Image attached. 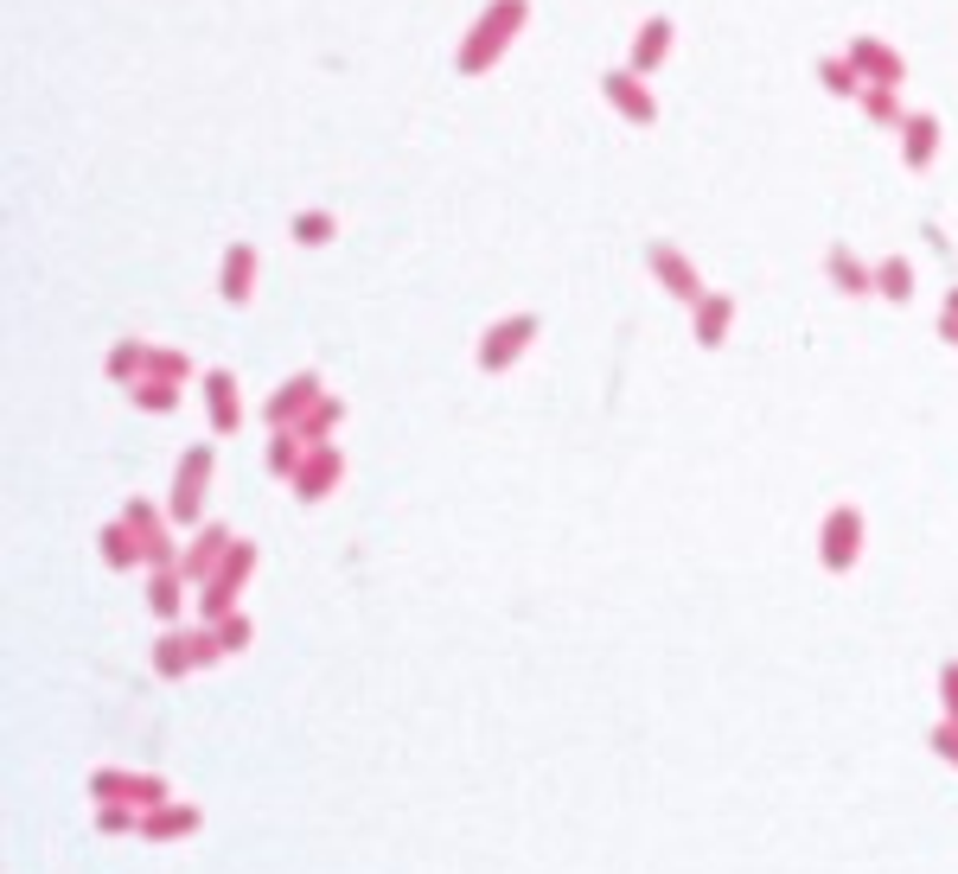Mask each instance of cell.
I'll use <instances>...</instances> for the list:
<instances>
[{"mask_svg":"<svg viewBox=\"0 0 958 874\" xmlns=\"http://www.w3.org/2000/svg\"><path fill=\"white\" fill-rule=\"evenodd\" d=\"M524 20H531V0H492L486 13L474 20V33L460 38V77H486L499 58H505V45L524 33Z\"/></svg>","mask_w":958,"mask_h":874,"instance_id":"obj_1","label":"cell"},{"mask_svg":"<svg viewBox=\"0 0 958 874\" xmlns=\"http://www.w3.org/2000/svg\"><path fill=\"white\" fill-rule=\"evenodd\" d=\"M818 555H824V568H831V575L856 568V555H863V510H856V505H831V510H824Z\"/></svg>","mask_w":958,"mask_h":874,"instance_id":"obj_2","label":"cell"},{"mask_svg":"<svg viewBox=\"0 0 958 874\" xmlns=\"http://www.w3.org/2000/svg\"><path fill=\"white\" fill-rule=\"evenodd\" d=\"M531 338H537V313H505L499 326H486L479 338V370H512L524 352H531Z\"/></svg>","mask_w":958,"mask_h":874,"instance_id":"obj_3","label":"cell"},{"mask_svg":"<svg viewBox=\"0 0 958 874\" xmlns=\"http://www.w3.org/2000/svg\"><path fill=\"white\" fill-rule=\"evenodd\" d=\"M90 798L153 810V804H167L173 792H167V779H153V772H96V779H90Z\"/></svg>","mask_w":958,"mask_h":874,"instance_id":"obj_4","label":"cell"},{"mask_svg":"<svg viewBox=\"0 0 958 874\" xmlns=\"http://www.w3.org/2000/svg\"><path fill=\"white\" fill-rule=\"evenodd\" d=\"M205 479H212V447H185L180 473H173V524H198V510H205Z\"/></svg>","mask_w":958,"mask_h":874,"instance_id":"obj_5","label":"cell"},{"mask_svg":"<svg viewBox=\"0 0 958 874\" xmlns=\"http://www.w3.org/2000/svg\"><path fill=\"white\" fill-rule=\"evenodd\" d=\"M646 268H652V275L664 281V294L684 300V307H697L703 294H709V288H703V275H697V262L677 250V243H652V250H646Z\"/></svg>","mask_w":958,"mask_h":874,"instance_id":"obj_6","label":"cell"},{"mask_svg":"<svg viewBox=\"0 0 958 874\" xmlns=\"http://www.w3.org/2000/svg\"><path fill=\"white\" fill-rule=\"evenodd\" d=\"M601 96H607V103H614V115H620V122H632V128H652V122H659L652 90H646V83H639V71H627V65L601 77Z\"/></svg>","mask_w":958,"mask_h":874,"instance_id":"obj_7","label":"cell"},{"mask_svg":"<svg viewBox=\"0 0 958 874\" xmlns=\"http://www.w3.org/2000/svg\"><path fill=\"white\" fill-rule=\"evenodd\" d=\"M320 396H327V390H320V377H313V370H300V377H288V383L269 396V409H262V415H269V428H295V422H300V415H307V409H313Z\"/></svg>","mask_w":958,"mask_h":874,"instance_id":"obj_8","label":"cell"},{"mask_svg":"<svg viewBox=\"0 0 958 874\" xmlns=\"http://www.w3.org/2000/svg\"><path fill=\"white\" fill-rule=\"evenodd\" d=\"M849 65L863 71V83H894L901 90V77H908V65H901V51H888L876 33H863V38H849V51H844Z\"/></svg>","mask_w":958,"mask_h":874,"instance_id":"obj_9","label":"cell"},{"mask_svg":"<svg viewBox=\"0 0 958 874\" xmlns=\"http://www.w3.org/2000/svg\"><path fill=\"white\" fill-rule=\"evenodd\" d=\"M345 479V460H339V447H313L307 460H300V473H295V498L300 505H320L332 485Z\"/></svg>","mask_w":958,"mask_h":874,"instance_id":"obj_10","label":"cell"},{"mask_svg":"<svg viewBox=\"0 0 958 874\" xmlns=\"http://www.w3.org/2000/svg\"><path fill=\"white\" fill-rule=\"evenodd\" d=\"M230 543H237V537H230L224 524H205V530L192 537V549H185V555H180L185 582H212V575H218V568H224V555H230Z\"/></svg>","mask_w":958,"mask_h":874,"instance_id":"obj_11","label":"cell"},{"mask_svg":"<svg viewBox=\"0 0 958 874\" xmlns=\"http://www.w3.org/2000/svg\"><path fill=\"white\" fill-rule=\"evenodd\" d=\"M671 38H677V26L664 20V13H652L639 33H632V45H627V71H639V77H652L671 58Z\"/></svg>","mask_w":958,"mask_h":874,"instance_id":"obj_12","label":"cell"},{"mask_svg":"<svg viewBox=\"0 0 958 874\" xmlns=\"http://www.w3.org/2000/svg\"><path fill=\"white\" fill-rule=\"evenodd\" d=\"M894 135H901V160H908L914 173H926V166H933V153H939V141H946L939 115H926V110H914L901 128H894Z\"/></svg>","mask_w":958,"mask_h":874,"instance_id":"obj_13","label":"cell"},{"mask_svg":"<svg viewBox=\"0 0 958 874\" xmlns=\"http://www.w3.org/2000/svg\"><path fill=\"white\" fill-rule=\"evenodd\" d=\"M205 415H212V435H237L243 428V402H237V377L230 370H205Z\"/></svg>","mask_w":958,"mask_h":874,"instance_id":"obj_14","label":"cell"},{"mask_svg":"<svg viewBox=\"0 0 958 874\" xmlns=\"http://www.w3.org/2000/svg\"><path fill=\"white\" fill-rule=\"evenodd\" d=\"M218 294L230 307H243L250 294H256V250L250 243H230L224 250V268H218Z\"/></svg>","mask_w":958,"mask_h":874,"instance_id":"obj_15","label":"cell"},{"mask_svg":"<svg viewBox=\"0 0 958 874\" xmlns=\"http://www.w3.org/2000/svg\"><path fill=\"white\" fill-rule=\"evenodd\" d=\"M691 320H697V345L716 352L729 338V320H735V294H703L697 307H691Z\"/></svg>","mask_w":958,"mask_h":874,"instance_id":"obj_16","label":"cell"},{"mask_svg":"<svg viewBox=\"0 0 958 874\" xmlns=\"http://www.w3.org/2000/svg\"><path fill=\"white\" fill-rule=\"evenodd\" d=\"M198 830V810L192 804H180V798H167V804H153L148 817H141V837H153V842H173V837H192Z\"/></svg>","mask_w":958,"mask_h":874,"instance_id":"obj_17","label":"cell"},{"mask_svg":"<svg viewBox=\"0 0 958 874\" xmlns=\"http://www.w3.org/2000/svg\"><path fill=\"white\" fill-rule=\"evenodd\" d=\"M824 275L837 281V294H876V268H863V262L844 250V243L824 255Z\"/></svg>","mask_w":958,"mask_h":874,"instance_id":"obj_18","label":"cell"},{"mask_svg":"<svg viewBox=\"0 0 958 874\" xmlns=\"http://www.w3.org/2000/svg\"><path fill=\"white\" fill-rule=\"evenodd\" d=\"M148 352H153V345H141V338H122V345L110 352V365H103V370H110V383H128V390H135V383L148 377Z\"/></svg>","mask_w":958,"mask_h":874,"instance_id":"obj_19","label":"cell"},{"mask_svg":"<svg viewBox=\"0 0 958 874\" xmlns=\"http://www.w3.org/2000/svg\"><path fill=\"white\" fill-rule=\"evenodd\" d=\"M339 422H345V402H339V396H320V402H313V409H307V415L295 422V428L307 435V447H327V435L339 428Z\"/></svg>","mask_w":958,"mask_h":874,"instance_id":"obj_20","label":"cell"},{"mask_svg":"<svg viewBox=\"0 0 958 874\" xmlns=\"http://www.w3.org/2000/svg\"><path fill=\"white\" fill-rule=\"evenodd\" d=\"M863 115H869L876 128H901V122H908L901 90H894V83H869V90H863Z\"/></svg>","mask_w":958,"mask_h":874,"instance_id":"obj_21","label":"cell"},{"mask_svg":"<svg viewBox=\"0 0 958 874\" xmlns=\"http://www.w3.org/2000/svg\"><path fill=\"white\" fill-rule=\"evenodd\" d=\"M148 600H153V613H160V620H180V600H185V568H153Z\"/></svg>","mask_w":958,"mask_h":874,"instance_id":"obj_22","label":"cell"},{"mask_svg":"<svg viewBox=\"0 0 958 874\" xmlns=\"http://www.w3.org/2000/svg\"><path fill=\"white\" fill-rule=\"evenodd\" d=\"M103 562H110V568H135V562H148V549H141V537H135L128 524H110V530H103Z\"/></svg>","mask_w":958,"mask_h":874,"instance_id":"obj_23","label":"cell"},{"mask_svg":"<svg viewBox=\"0 0 958 874\" xmlns=\"http://www.w3.org/2000/svg\"><path fill=\"white\" fill-rule=\"evenodd\" d=\"M818 83L831 90V96H863L869 83H863V71L849 65V58H818Z\"/></svg>","mask_w":958,"mask_h":874,"instance_id":"obj_24","label":"cell"},{"mask_svg":"<svg viewBox=\"0 0 958 874\" xmlns=\"http://www.w3.org/2000/svg\"><path fill=\"white\" fill-rule=\"evenodd\" d=\"M876 294H882V300H914V268H908L901 255L876 262Z\"/></svg>","mask_w":958,"mask_h":874,"instance_id":"obj_25","label":"cell"},{"mask_svg":"<svg viewBox=\"0 0 958 874\" xmlns=\"http://www.w3.org/2000/svg\"><path fill=\"white\" fill-rule=\"evenodd\" d=\"M153 670H160V677H185V670H192V645H185V632H167V639L153 645Z\"/></svg>","mask_w":958,"mask_h":874,"instance_id":"obj_26","label":"cell"},{"mask_svg":"<svg viewBox=\"0 0 958 874\" xmlns=\"http://www.w3.org/2000/svg\"><path fill=\"white\" fill-rule=\"evenodd\" d=\"M332 230H339V218H332V211H300V218L288 223V237H295V243H307V250L332 243Z\"/></svg>","mask_w":958,"mask_h":874,"instance_id":"obj_27","label":"cell"},{"mask_svg":"<svg viewBox=\"0 0 958 874\" xmlns=\"http://www.w3.org/2000/svg\"><path fill=\"white\" fill-rule=\"evenodd\" d=\"M128 396L141 402L148 415H167V409H180V383H160V377H141V383H135Z\"/></svg>","mask_w":958,"mask_h":874,"instance_id":"obj_28","label":"cell"},{"mask_svg":"<svg viewBox=\"0 0 958 874\" xmlns=\"http://www.w3.org/2000/svg\"><path fill=\"white\" fill-rule=\"evenodd\" d=\"M148 377H160V383H185V377H192V358H185V352H167V345H153V352H148Z\"/></svg>","mask_w":958,"mask_h":874,"instance_id":"obj_29","label":"cell"},{"mask_svg":"<svg viewBox=\"0 0 958 874\" xmlns=\"http://www.w3.org/2000/svg\"><path fill=\"white\" fill-rule=\"evenodd\" d=\"M212 632H218L224 657H230V652H243V645H250V620H243V613H230V620H218V625H212Z\"/></svg>","mask_w":958,"mask_h":874,"instance_id":"obj_30","label":"cell"},{"mask_svg":"<svg viewBox=\"0 0 958 874\" xmlns=\"http://www.w3.org/2000/svg\"><path fill=\"white\" fill-rule=\"evenodd\" d=\"M185 645H192V664H218V657H224L218 632H185Z\"/></svg>","mask_w":958,"mask_h":874,"instance_id":"obj_31","label":"cell"},{"mask_svg":"<svg viewBox=\"0 0 958 874\" xmlns=\"http://www.w3.org/2000/svg\"><path fill=\"white\" fill-rule=\"evenodd\" d=\"M103 830H141V817H135V804H103V817H96Z\"/></svg>","mask_w":958,"mask_h":874,"instance_id":"obj_32","label":"cell"},{"mask_svg":"<svg viewBox=\"0 0 958 874\" xmlns=\"http://www.w3.org/2000/svg\"><path fill=\"white\" fill-rule=\"evenodd\" d=\"M939 702H946V722H958V657L939 670Z\"/></svg>","mask_w":958,"mask_h":874,"instance_id":"obj_33","label":"cell"},{"mask_svg":"<svg viewBox=\"0 0 958 874\" xmlns=\"http://www.w3.org/2000/svg\"><path fill=\"white\" fill-rule=\"evenodd\" d=\"M933 754L958 766V722H939V728H933Z\"/></svg>","mask_w":958,"mask_h":874,"instance_id":"obj_34","label":"cell"},{"mask_svg":"<svg viewBox=\"0 0 958 874\" xmlns=\"http://www.w3.org/2000/svg\"><path fill=\"white\" fill-rule=\"evenodd\" d=\"M939 338H946V345H958V313H939Z\"/></svg>","mask_w":958,"mask_h":874,"instance_id":"obj_35","label":"cell"},{"mask_svg":"<svg viewBox=\"0 0 958 874\" xmlns=\"http://www.w3.org/2000/svg\"><path fill=\"white\" fill-rule=\"evenodd\" d=\"M946 313H958V288H953V294H946Z\"/></svg>","mask_w":958,"mask_h":874,"instance_id":"obj_36","label":"cell"}]
</instances>
